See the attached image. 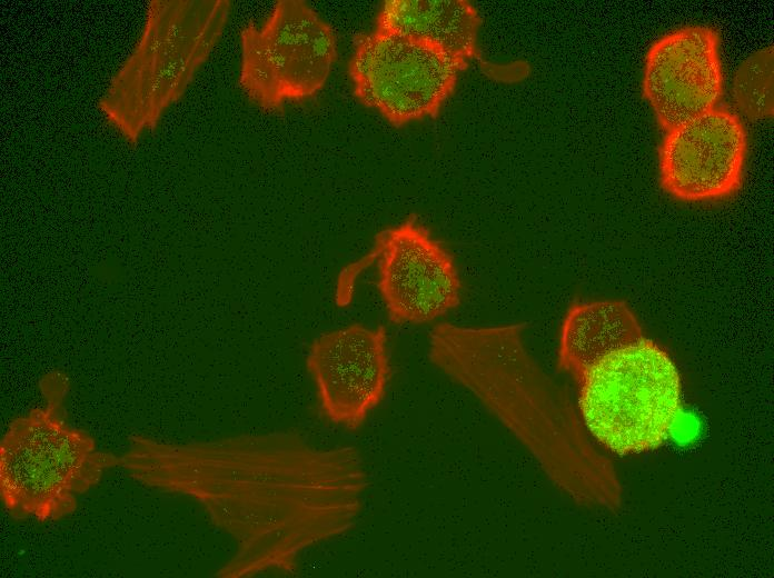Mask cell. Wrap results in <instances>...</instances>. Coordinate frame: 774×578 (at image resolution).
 I'll list each match as a JSON object with an SVG mask.
<instances>
[{"label": "cell", "instance_id": "6", "mask_svg": "<svg viewBox=\"0 0 774 578\" xmlns=\"http://www.w3.org/2000/svg\"><path fill=\"white\" fill-rule=\"evenodd\" d=\"M239 84L264 110L314 96L337 57L333 28L306 2L278 1L261 27L241 31Z\"/></svg>", "mask_w": 774, "mask_h": 578}, {"label": "cell", "instance_id": "1", "mask_svg": "<svg viewBox=\"0 0 774 578\" xmlns=\"http://www.w3.org/2000/svg\"><path fill=\"white\" fill-rule=\"evenodd\" d=\"M119 466L146 487L197 501L235 540L221 578L295 574L302 551L350 530L368 485L356 448H318L297 432L187 444L135 436Z\"/></svg>", "mask_w": 774, "mask_h": 578}, {"label": "cell", "instance_id": "11", "mask_svg": "<svg viewBox=\"0 0 774 578\" xmlns=\"http://www.w3.org/2000/svg\"><path fill=\"white\" fill-rule=\"evenodd\" d=\"M720 32L708 26L669 31L648 48L642 94L663 133L714 109L723 94Z\"/></svg>", "mask_w": 774, "mask_h": 578}, {"label": "cell", "instance_id": "2", "mask_svg": "<svg viewBox=\"0 0 774 578\" xmlns=\"http://www.w3.org/2000/svg\"><path fill=\"white\" fill-rule=\"evenodd\" d=\"M525 328L439 323L429 333L428 357L514 434L557 486L580 504L614 507L619 489L611 465L589 446L568 397L526 349Z\"/></svg>", "mask_w": 774, "mask_h": 578}, {"label": "cell", "instance_id": "9", "mask_svg": "<svg viewBox=\"0 0 774 578\" xmlns=\"http://www.w3.org/2000/svg\"><path fill=\"white\" fill-rule=\"evenodd\" d=\"M659 185L685 202L717 201L742 187L747 133L741 118L723 106L665 132L657 147Z\"/></svg>", "mask_w": 774, "mask_h": 578}, {"label": "cell", "instance_id": "12", "mask_svg": "<svg viewBox=\"0 0 774 578\" xmlns=\"http://www.w3.org/2000/svg\"><path fill=\"white\" fill-rule=\"evenodd\" d=\"M642 338L643 329L625 301H575L562 322L557 368L576 380L603 358Z\"/></svg>", "mask_w": 774, "mask_h": 578}, {"label": "cell", "instance_id": "3", "mask_svg": "<svg viewBox=\"0 0 774 578\" xmlns=\"http://www.w3.org/2000/svg\"><path fill=\"white\" fill-rule=\"evenodd\" d=\"M227 0L151 1L143 31L100 100L129 141L153 129L178 101L219 41Z\"/></svg>", "mask_w": 774, "mask_h": 578}, {"label": "cell", "instance_id": "5", "mask_svg": "<svg viewBox=\"0 0 774 578\" xmlns=\"http://www.w3.org/2000/svg\"><path fill=\"white\" fill-rule=\"evenodd\" d=\"M584 426L605 449L631 455L659 447L681 410V376L667 351L642 338L576 379Z\"/></svg>", "mask_w": 774, "mask_h": 578}, {"label": "cell", "instance_id": "14", "mask_svg": "<svg viewBox=\"0 0 774 578\" xmlns=\"http://www.w3.org/2000/svg\"><path fill=\"white\" fill-rule=\"evenodd\" d=\"M773 52L772 44L756 50L740 64L733 78V100L751 121L770 119L774 113Z\"/></svg>", "mask_w": 774, "mask_h": 578}, {"label": "cell", "instance_id": "7", "mask_svg": "<svg viewBox=\"0 0 774 578\" xmlns=\"http://www.w3.org/2000/svg\"><path fill=\"white\" fill-rule=\"evenodd\" d=\"M375 261L377 289L394 323L430 322L460 303L462 282L453 256L414 216L376 235L371 250L341 270L339 306L349 302L358 273Z\"/></svg>", "mask_w": 774, "mask_h": 578}, {"label": "cell", "instance_id": "10", "mask_svg": "<svg viewBox=\"0 0 774 578\" xmlns=\"http://www.w3.org/2000/svg\"><path fill=\"white\" fill-rule=\"evenodd\" d=\"M306 367L322 415L356 430L386 393L390 377L386 328L351 323L324 332L312 340Z\"/></svg>", "mask_w": 774, "mask_h": 578}, {"label": "cell", "instance_id": "4", "mask_svg": "<svg viewBox=\"0 0 774 578\" xmlns=\"http://www.w3.org/2000/svg\"><path fill=\"white\" fill-rule=\"evenodd\" d=\"M68 380L59 372L41 380L46 406L16 418L0 444V492L14 519L57 520L77 497L119 466V456L97 449L85 431L64 420Z\"/></svg>", "mask_w": 774, "mask_h": 578}, {"label": "cell", "instance_id": "13", "mask_svg": "<svg viewBox=\"0 0 774 578\" xmlns=\"http://www.w3.org/2000/svg\"><path fill=\"white\" fill-rule=\"evenodd\" d=\"M482 18L465 0H387L376 29L430 43L466 70L469 60L483 62L477 36Z\"/></svg>", "mask_w": 774, "mask_h": 578}, {"label": "cell", "instance_id": "8", "mask_svg": "<svg viewBox=\"0 0 774 578\" xmlns=\"http://www.w3.org/2000/svg\"><path fill=\"white\" fill-rule=\"evenodd\" d=\"M463 70L430 43L378 29L356 37L348 67L355 97L395 127L436 118Z\"/></svg>", "mask_w": 774, "mask_h": 578}]
</instances>
